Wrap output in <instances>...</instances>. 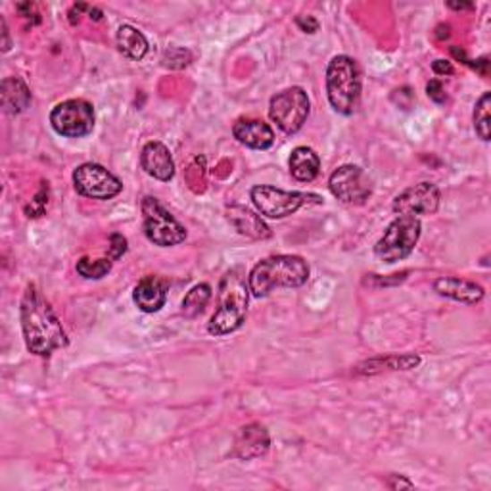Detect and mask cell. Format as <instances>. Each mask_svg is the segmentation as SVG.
<instances>
[{"label":"cell","mask_w":491,"mask_h":491,"mask_svg":"<svg viewBox=\"0 0 491 491\" xmlns=\"http://www.w3.org/2000/svg\"><path fill=\"white\" fill-rule=\"evenodd\" d=\"M23 340L28 350L38 357H48L70 343L58 315L35 284L25 288L20 303Z\"/></svg>","instance_id":"obj_1"},{"label":"cell","mask_w":491,"mask_h":491,"mask_svg":"<svg viewBox=\"0 0 491 491\" xmlns=\"http://www.w3.org/2000/svg\"><path fill=\"white\" fill-rule=\"evenodd\" d=\"M248 276L242 267H233L221 276L217 309L207 325L211 336H227L241 328L248 313Z\"/></svg>","instance_id":"obj_2"},{"label":"cell","mask_w":491,"mask_h":491,"mask_svg":"<svg viewBox=\"0 0 491 491\" xmlns=\"http://www.w3.org/2000/svg\"><path fill=\"white\" fill-rule=\"evenodd\" d=\"M309 278V265L300 256H271L254 265L248 286L254 298L269 296L275 288H300Z\"/></svg>","instance_id":"obj_3"},{"label":"cell","mask_w":491,"mask_h":491,"mask_svg":"<svg viewBox=\"0 0 491 491\" xmlns=\"http://www.w3.org/2000/svg\"><path fill=\"white\" fill-rule=\"evenodd\" d=\"M361 72L360 65L346 55H338L328 62L326 68V97L334 112L351 115L361 97Z\"/></svg>","instance_id":"obj_4"},{"label":"cell","mask_w":491,"mask_h":491,"mask_svg":"<svg viewBox=\"0 0 491 491\" xmlns=\"http://www.w3.org/2000/svg\"><path fill=\"white\" fill-rule=\"evenodd\" d=\"M250 196L259 214L267 219H284L294 216L298 209L305 206H321L325 202L323 196L318 194L283 190L271 187V184H258V187L251 189Z\"/></svg>","instance_id":"obj_5"},{"label":"cell","mask_w":491,"mask_h":491,"mask_svg":"<svg viewBox=\"0 0 491 491\" xmlns=\"http://www.w3.org/2000/svg\"><path fill=\"white\" fill-rule=\"evenodd\" d=\"M140 211L144 221V234L154 246L169 248L187 241V229L157 198L144 196Z\"/></svg>","instance_id":"obj_6"},{"label":"cell","mask_w":491,"mask_h":491,"mask_svg":"<svg viewBox=\"0 0 491 491\" xmlns=\"http://www.w3.org/2000/svg\"><path fill=\"white\" fill-rule=\"evenodd\" d=\"M419 217L400 216L394 219L375 246V256L384 263H397L413 254L420 238Z\"/></svg>","instance_id":"obj_7"},{"label":"cell","mask_w":491,"mask_h":491,"mask_svg":"<svg viewBox=\"0 0 491 491\" xmlns=\"http://www.w3.org/2000/svg\"><path fill=\"white\" fill-rule=\"evenodd\" d=\"M311 112L309 97L301 87H290L278 92L269 102V117L286 135H296V132L308 122Z\"/></svg>","instance_id":"obj_8"},{"label":"cell","mask_w":491,"mask_h":491,"mask_svg":"<svg viewBox=\"0 0 491 491\" xmlns=\"http://www.w3.org/2000/svg\"><path fill=\"white\" fill-rule=\"evenodd\" d=\"M95 108L83 98H72L55 106L50 112V125L60 137L83 139L95 129Z\"/></svg>","instance_id":"obj_9"},{"label":"cell","mask_w":491,"mask_h":491,"mask_svg":"<svg viewBox=\"0 0 491 491\" xmlns=\"http://www.w3.org/2000/svg\"><path fill=\"white\" fill-rule=\"evenodd\" d=\"M73 187L79 196L90 200H112L123 190V184L98 164H83L73 171Z\"/></svg>","instance_id":"obj_10"},{"label":"cell","mask_w":491,"mask_h":491,"mask_svg":"<svg viewBox=\"0 0 491 491\" xmlns=\"http://www.w3.org/2000/svg\"><path fill=\"white\" fill-rule=\"evenodd\" d=\"M328 189L342 204L348 206H363L370 198V194H373L370 179L367 177L365 171L351 164L340 165L334 174L330 175Z\"/></svg>","instance_id":"obj_11"},{"label":"cell","mask_w":491,"mask_h":491,"mask_svg":"<svg viewBox=\"0 0 491 491\" xmlns=\"http://www.w3.org/2000/svg\"><path fill=\"white\" fill-rule=\"evenodd\" d=\"M442 194L434 182H419L415 187L403 190L400 196H395L392 209L397 216H434L440 207Z\"/></svg>","instance_id":"obj_12"},{"label":"cell","mask_w":491,"mask_h":491,"mask_svg":"<svg viewBox=\"0 0 491 491\" xmlns=\"http://www.w3.org/2000/svg\"><path fill=\"white\" fill-rule=\"evenodd\" d=\"M269 447H271L269 430L259 422H250L234 436L233 457L241 461H254L267 453Z\"/></svg>","instance_id":"obj_13"},{"label":"cell","mask_w":491,"mask_h":491,"mask_svg":"<svg viewBox=\"0 0 491 491\" xmlns=\"http://www.w3.org/2000/svg\"><path fill=\"white\" fill-rule=\"evenodd\" d=\"M140 167L150 177L162 182H169L175 177L174 156H171L167 146L159 140H150L144 144L140 152Z\"/></svg>","instance_id":"obj_14"},{"label":"cell","mask_w":491,"mask_h":491,"mask_svg":"<svg viewBox=\"0 0 491 491\" xmlns=\"http://www.w3.org/2000/svg\"><path fill=\"white\" fill-rule=\"evenodd\" d=\"M169 283L162 276L148 275L139 281V284L132 290V301L142 313H157L165 308L167 301Z\"/></svg>","instance_id":"obj_15"},{"label":"cell","mask_w":491,"mask_h":491,"mask_svg":"<svg viewBox=\"0 0 491 491\" xmlns=\"http://www.w3.org/2000/svg\"><path fill=\"white\" fill-rule=\"evenodd\" d=\"M434 292L440 294L442 298H449L459 303H467V305H476L480 303L486 296L484 286L476 284L472 281H467V278H459V276H440L434 281Z\"/></svg>","instance_id":"obj_16"},{"label":"cell","mask_w":491,"mask_h":491,"mask_svg":"<svg viewBox=\"0 0 491 491\" xmlns=\"http://www.w3.org/2000/svg\"><path fill=\"white\" fill-rule=\"evenodd\" d=\"M234 139L251 150H269L275 144V132L269 123L261 119L242 117L233 125Z\"/></svg>","instance_id":"obj_17"},{"label":"cell","mask_w":491,"mask_h":491,"mask_svg":"<svg viewBox=\"0 0 491 491\" xmlns=\"http://www.w3.org/2000/svg\"><path fill=\"white\" fill-rule=\"evenodd\" d=\"M227 217L238 233L246 238H251V241H265V238H271L273 234L261 216L254 214V211L244 206L227 207Z\"/></svg>","instance_id":"obj_18"},{"label":"cell","mask_w":491,"mask_h":491,"mask_svg":"<svg viewBox=\"0 0 491 491\" xmlns=\"http://www.w3.org/2000/svg\"><path fill=\"white\" fill-rule=\"evenodd\" d=\"M0 104L6 114H21L30 108L31 90L20 77H6L0 83Z\"/></svg>","instance_id":"obj_19"},{"label":"cell","mask_w":491,"mask_h":491,"mask_svg":"<svg viewBox=\"0 0 491 491\" xmlns=\"http://www.w3.org/2000/svg\"><path fill=\"white\" fill-rule=\"evenodd\" d=\"M288 165L292 177L300 182H311L321 174V157L308 146H298V148L292 150Z\"/></svg>","instance_id":"obj_20"},{"label":"cell","mask_w":491,"mask_h":491,"mask_svg":"<svg viewBox=\"0 0 491 491\" xmlns=\"http://www.w3.org/2000/svg\"><path fill=\"white\" fill-rule=\"evenodd\" d=\"M420 363V357L413 353L405 355H386V357H377V360H368L361 365H357L355 373L357 375H378L384 370H409L415 368Z\"/></svg>","instance_id":"obj_21"},{"label":"cell","mask_w":491,"mask_h":491,"mask_svg":"<svg viewBox=\"0 0 491 491\" xmlns=\"http://www.w3.org/2000/svg\"><path fill=\"white\" fill-rule=\"evenodd\" d=\"M115 43L119 52H122L125 58L135 60V62H140L146 55H148V48H150L148 38L144 37L142 31L132 28V25H122V28L117 30Z\"/></svg>","instance_id":"obj_22"},{"label":"cell","mask_w":491,"mask_h":491,"mask_svg":"<svg viewBox=\"0 0 491 491\" xmlns=\"http://www.w3.org/2000/svg\"><path fill=\"white\" fill-rule=\"evenodd\" d=\"M209 300H211V286L207 283L196 284L187 292V296H184V300L181 303V311L184 317L194 318L206 309Z\"/></svg>","instance_id":"obj_23"},{"label":"cell","mask_w":491,"mask_h":491,"mask_svg":"<svg viewBox=\"0 0 491 491\" xmlns=\"http://www.w3.org/2000/svg\"><path fill=\"white\" fill-rule=\"evenodd\" d=\"M489 108H491V95L489 92H484V95L478 98V102L474 106V129H476V135L480 137L484 142H489V139H491Z\"/></svg>","instance_id":"obj_24"},{"label":"cell","mask_w":491,"mask_h":491,"mask_svg":"<svg viewBox=\"0 0 491 491\" xmlns=\"http://www.w3.org/2000/svg\"><path fill=\"white\" fill-rule=\"evenodd\" d=\"M114 261L110 258L104 259H90V258H81L77 261L75 269L83 278H90V281H100L106 275L112 271Z\"/></svg>","instance_id":"obj_25"},{"label":"cell","mask_w":491,"mask_h":491,"mask_svg":"<svg viewBox=\"0 0 491 491\" xmlns=\"http://www.w3.org/2000/svg\"><path fill=\"white\" fill-rule=\"evenodd\" d=\"M48 206V182H43V189L35 196V200L31 202V206L25 207V214L28 217H41Z\"/></svg>","instance_id":"obj_26"},{"label":"cell","mask_w":491,"mask_h":491,"mask_svg":"<svg viewBox=\"0 0 491 491\" xmlns=\"http://www.w3.org/2000/svg\"><path fill=\"white\" fill-rule=\"evenodd\" d=\"M127 254V238L119 233H114L110 236V248H108V258L112 261L122 259Z\"/></svg>","instance_id":"obj_27"},{"label":"cell","mask_w":491,"mask_h":491,"mask_svg":"<svg viewBox=\"0 0 491 491\" xmlns=\"http://www.w3.org/2000/svg\"><path fill=\"white\" fill-rule=\"evenodd\" d=\"M427 95H428V98L434 100L436 104H445V100H447L445 89H444L442 81H437V79H432V81H428V85H427Z\"/></svg>","instance_id":"obj_28"},{"label":"cell","mask_w":491,"mask_h":491,"mask_svg":"<svg viewBox=\"0 0 491 491\" xmlns=\"http://www.w3.org/2000/svg\"><path fill=\"white\" fill-rule=\"evenodd\" d=\"M296 25L303 31V33H317L318 31V21L313 16H300L296 18Z\"/></svg>","instance_id":"obj_29"},{"label":"cell","mask_w":491,"mask_h":491,"mask_svg":"<svg viewBox=\"0 0 491 491\" xmlns=\"http://www.w3.org/2000/svg\"><path fill=\"white\" fill-rule=\"evenodd\" d=\"M432 72L436 75H453L455 68L449 60H436V62H432Z\"/></svg>","instance_id":"obj_30"},{"label":"cell","mask_w":491,"mask_h":491,"mask_svg":"<svg viewBox=\"0 0 491 491\" xmlns=\"http://www.w3.org/2000/svg\"><path fill=\"white\" fill-rule=\"evenodd\" d=\"M388 486H390L392 489H402V487H415V484H413V482H411V480H407V478H405V476H397V474L390 476V482H388Z\"/></svg>","instance_id":"obj_31"},{"label":"cell","mask_w":491,"mask_h":491,"mask_svg":"<svg viewBox=\"0 0 491 491\" xmlns=\"http://www.w3.org/2000/svg\"><path fill=\"white\" fill-rule=\"evenodd\" d=\"M0 23H3V37H4V41H3V50H4V52H8V50H10V47H12V43H10V35H8V25H6V20H4V18L0 20Z\"/></svg>","instance_id":"obj_32"},{"label":"cell","mask_w":491,"mask_h":491,"mask_svg":"<svg viewBox=\"0 0 491 491\" xmlns=\"http://www.w3.org/2000/svg\"><path fill=\"white\" fill-rule=\"evenodd\" d=\"M436 37L440 38V41H444V38L449 37V25H437V30H436Z\"/></svg>","instance_id":"obj_33"},{"label":"cell","mask_w":491,"mask_h":491,"mask_svg":"<svg viewBox=\"0 0 491 491\" xmlns=\"http://www.w3.org/2000/svg\"><path fill=\"white\" fill-rule=\"evenodd\" d=\"M451 10H472L474 4H457V3H449L447 4Z\"/></svg>","instance_id":"obj_34"},{"label":"cell","mask_w":491,"mask_h":491,"mask_svg":"<svg viewBox=\"0 0 491 491\" xmlns=\"http://www.w3.org/2000/svg\"><path fill=\"white\" fill-rule=\"evenodd\" d=\"M89 14L92 20H97V21L102 20V12L98 8H89Z\"/></svg>","instance_id":"obj_35"}]
</instances>
